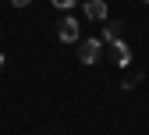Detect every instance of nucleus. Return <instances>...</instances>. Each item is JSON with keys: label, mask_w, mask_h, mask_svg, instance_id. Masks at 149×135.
I'll list each match as a JSON object with an SVG mask.
<instances>
[{"label": "nucleus", "mask_w": 149, "mask_h": 135, "mask_svg": "<svg viewBox=\"0 0 149 135\" xmlns=\"http://www.w3.org/2000/svg\"><path fill=\"white\" fill-rule=\"evenodd\" d=\"M57 36H61L64 43H78V22H74V18H61Z\"/></svg>", "instance_id": "obj_3"}, {"label": "nucleus", "mask_w": 149, "mask_h": 135, "mask_svg": "<svg viewBox=\"0 0 149 135\" xmlns=\"http://www.w3.org/2000/svg\"><path fill=\"white\" fill-rule=\"evenodd\" d=\"M53 7H61V11H68V7H74V0H50Z\"/></svg>", "instance_id": "obj_6"}, {"label": "nucleus", "mask_w": 149, "mask_h": 135, "mask_svg": "<svg viewBox=\"0 0 149 135\" xmlns=\"http://www.w3.org/2000/svg\"><path fill=\"white\" fill-rule=\"evenodd\" d=\"M85 18H92V22H107V18H110L107 0H85Z\"/></svg>", "instance_id": "obj_2"}, {"label": "nucleus", "mask_w": 149, "mask_h": 135, "mask_svg": "<svg viewBox=\"0 0 149 135\" xmlns=\"http://www.w3.org/2000/svg\"><path fill=\"white\" fill-rule=\"evenodd\" d=\"M78 61L82 64H96L100 61V53H103V39H78Z\"/></svg>", "instance_id": "obj_1"}, {"label": "nucleus", "mask_w": 149, "mask_h": 135, "mask_svg": "<svg viewBox=\"0 0 149 135\" xmlns=\"http://www.w3.org/2000/svg\"><path fill=\"white\" fill-rule=\"evenodd\" d=\"M0 71H4V53H0Z\"/></svg>", "instance_id": "obj_8"}, {"label": "nucleus", "mask_w": 149, "mask_h": 135, "mask_svg": "<svg viewBox=\"0 0 149 135\" xmlns=\"http://www.w3.org/2000/svg\"><path fill=\"white\" fill-rule=\"evenodd\" d=\"M110 50H114V61H117L121 68H128V64H132V50H128V43H124V39L110 43Z\"/></svg>", "instance_id": "obj_4"}, {"label": "nucleus", "mask_w": 149, "mask_h": 135, "mask_svg": "<svg viewBox=\"0 0 149 135\" xmlns=\"http://www.w3.org/2000/svg\"><path fill=\"white\" fill-rule=\"evenodd\" d=\"M117 39H121V22H110L103 29V43H117Z\"/></svg>", "instance_id": "obj_5"}, {"label": "nucleus", "mask_w": 149, "mask_h": 135, "mask_svg": "<svg viewBox=\"0 0 149 135\" xmlns=\"http://www.w3.org/2000/svg\"><path fill=\"white\" fill-rule=\"evenodd\" d=\"M11 4H14V7H29L32 0H11Z\"/></svg>", "instance_id": "obj_7"}, {"label": "nucleus", "mask_w": 149, "mask_h": 135, "mask_svg": "<svg viewBox=\"0 0 149 135\" xmlns=\"http://www.w3.org/2000/svg\"><path fill=\"white\" fill-rule=\"evenodd\" d=\"M146 4H149V0H146Z\"/></svg>", "instance_id": "obj_9"}]
</instances>
